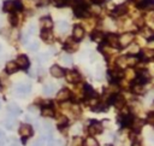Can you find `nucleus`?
Returning <instances> with one entry per match:
<instances>
[{"mask_svg": "<svg viewBox=\"0 0 154 146\" xmlns=\"http://www.w3.org/2000/svg\"><path fill=\"white\" fill-rule=\"evenodd\" d=\"M5 142V134L3 132H0V146H3Z\"/></svg>", "mask_w": 154, "mask_h": 146, "instance_id": "obj_41", "label": "nucleus"}, {"mask_svg": "<svg viewBox=\"0 0 154 146\" xmlns=\"http://www.w3.org/2000/svg\"><path fill=\"white\" fill-rule=\"evenodd\" d=\"M44 144H45V139H37L33 142L32 146H44Z\"/></svg>", "mask_w": 154, "mask_h": 146, "instance_id": "obj_40", "label": "nucleus"}, {"mask_svg": "<svg viewBox=\"0 0 154 146\" xmlns=\"http://www.w3.org/2000/svg\"><path fill=\"white\" fill-rule=\"evenodd\" d=\"M17 70H18V66H17L16 62H8V63L6 64V71H7L8 74H13V73H16Z\"/></svg>", "mask_w": 154, "mask_h": 146, "instance_id": "obj_21", "label": "nucleus"}, {"mask_svg": "<svg viewBox=\"0 0 154 146\" xmlns=\"http://www.w3.org/2000/svg\"><path fill=\"white\" fill-rule=\"evenodd\" d=\"M0 50H1V47H0Z\"/></svg>", "mask_w": 154, "mask_h": 146, "instance_id": "obj_48", "label": "nucleus"}, {"mask_svg": "<svg viewBox=\"0 0 154 146\" xmlns=\"http://www.w3.org/2000/svg\"><path fill=\"white\" fill-rule=\"evenodd\" d=\"M117 64L120 68H125V65H127V57H119L118 61H117Z\"/></svg>", "mask_w": 154, "mask_h": 146, "instance_id": "obj_35", "label": "nucleus"}, {"mask_svg": "<svg viewBox=\"0 0 154 146\" xmlns=\"http://www.w3.org/2000/svg\"><path fill=\"white\" fill-rule=\"evenodd\" d=\"M71 146H83V140L79 137H76V138H74L72 142H71Z\"/></svg>", "mask_w": 154, "mask_h": 146, "instance_id": "obj_33", "label": "nucleus"}, {"mask_svg": "<svg viewBox=\"0 0 154 146\" xmlns=\"http://www.w3.org/2000/svg\"><path fill=\"white\" fill-rule=\"evenodd\" d=\"M7 111L10 112V115H12V116H17L20 114V110L18 108V105L15 104V103H10L7 105Z\"/></svg>", "mask_w": 154, "mask_h": 146, "instance_id": "obj_15", "label": "nucleus"}, {"mask_svg": "<svg viewBox=\"0 0 154 146\" xmlns=\"http://www.w3.org/2000/svg\"><path fill=\"white\" fill-rule=\"evenodd\" d=\"M148 122H149L150 124H153V112H150V114L148 115Z\"/></svg>", "mask_w": 154, "mask_h": 146, "instance_id": "obj_43", "label": "nucleus"}, {"mask_svg": "<svg viewBox=\"0 0 154 146\" xmlns=\"http://www.w3.org/2000/svg\"><path fill=\"white\" fill-rule=\"evenodd\" d=\"M132 92L135 94H143L145 93V86L143 85H140V83H135L132 86Z\"/></svg>", "mask_w": 154, "mask_h": 146, "instance_id": "obj_24", "label": "nucleus"}, {"mask_svg": "<svg viewBox=\"0 0 154 146\" xmlns=\"http://www.w3.org/2000/svg\"><path fill=\"white\" fill-rule=\"evenodd\" d=\"M84 93H86V97H87V100L88 99H91V98H96V93H95V91L91 88L90 86H86Z\"/></svg>", "mask_w": 154, "mask_h": 146, "instance_id": "obj_20", "label": "nucleus"}, {"mask_svg": "<svg viewBox=\"0 0 154 146\" xmlns=\"http://www.w3.org/2000/svg\"><path fill=\"white\" fill-rule=\"evenodd\" d=\"M61 62H63L64 64H66V65H70L71 63H72V59H71V57H70V56L64 54L63 57H61Z\"/></svg>", "mask_w": 154, "mask_h": 146, "instance_id": "obj_36", "label": "nucleus"}, {"mask_svg": "<svg viewBox=\"0 0 154 146\" xmlns=\"http://www.w3.org/2000/svg\"><path fill=\"white\" fill-rule=\"evenodd\" d=\"M77 47H78V44H77V41H75V39H68V40H66L65 50L68 52H75V51H77Z\"/></svg>", "mask_w": 154, "mask_h": 146, "instance_id": "obj_9", "label": "nucleus"}, {"mask_svg": "<svg viewBox=\"0 0 154 146\" xmlns=\"http://www.w3.org/2000/svg\"><path fill=\"white\" fill-rule=\"evenodd\" d=\"M36 109H37V108H36L35 105H30L29 108H28V110H29L30 112H35V114H36V112H39V110H36Z\"/></svg>", "mask_w": 154, "mask_h": 146, "instance_id": "obj_42", "label": "nucleus"}, {"mask_svg": "<svg viewBox=\"0 0 154 146\" xmlns=\"http://www.w3.org/2000/svg\"><path fill=\"white\" fill-rule=\"evenodd\" d=\"M41 39H42L45 42H52L53 35L49 32V29H42V32H41Z\"/></svg>", "mask_w": 154, "mask_h": 146, "instance_id": "obj_13", "label": "nucleus"}, {"mask_svg": "<svg viewBox=\"0 0 154 146\" xmlns=\"http://www.w3.org/2000/svg\"><path fill=\"white\" fill-rule=\"evenodd\" d=\"M10 146H19L17 142H13V144H11V145H10Z\"/></svg>", "mask_w": 154, "mask_h": 146, "instance_id": "obj_46", "label": "nucleus"}, {"mask_svg": "<svg viewBox=\"0 0 154 146\" xmlns=\"http://www.w3.org/2000/svg\"><path fill=\"white\" fill-rule=\"evenodd\" d=\"M142 56H143L145 59L149 61V59H152V58L154 57V51L150 50V48H145V50L142 51Z\"/></svg>", "mask_w": 154, "mask_h": 146, "instance_id": "obj_26", "label": "nucleus"}, {"mask_svg": "<svg viewBox=\"0 0 154 146\" xmlns=\"http://www.w3.org/2000/svg\"><path fill=\"white\" fill-rule=\"evenodd\" d=\"M74 12L77 17H86L88 16V11H87V7L84 5L79 4V1L77 3V5H75V8H74Z\"/></svg>", "mask_w": 154, "mask_h": 146, "instance_id": "obj_6", "label": "nucleus"}, {"mask_svg": "<svg viewBox=\"0 0 154 146\" xmlns=\"http://www.w3.org/2000/svg\"><path fill=\"white\" fill-rule=\"evenodd\" d=\"M41 25H42V29H51L53 27V22L52 19H51L49 17H44L41 18Z\"/></svg>", "mask_w": 154, "mask_h": 146, "instance_id": "obj_17", "label": "nucleus"}, {"mask_svg": "<svg viewBox=\"0 0 154 146\" xmlns=\"http://www.w3.org/2000/svg\"><path fill=\"white\" fill-rule=\"evenodd\" d=\"M68 123H69V121H68V118L66 117H60L59 120H58V123H57V126H58V128H65L66 126H68Z\"/></svg>", "mask_w": 154, "mask_h": 146, "instance_id": "obj_29", "label": "nucleus"}, {"mask_svg": "<svg viewBox=\"0 0 154 146\" xmlns=\"http://www.w3.org/2000/svg\"><path fill=\"white\" fill-rule=\"evenodd\" d=\"M115 105H116V108H117V109L124 108V105H125V100H124V98H123L122 95H117L116 102H115Z\"/></svg>", "mask_w": 154, "mask_h": 146, "instance_id": "obj_27", "label": "nucleus"}, {"mask_svg": "<svg viewBox=\"0 0 154 146\" xmlns=\"http://www.w3.org/2000/svg\"><path fill=\"white\" fill-rule=\"evenodd\" d=\"M91 39H93L94 41H96V42H101L102 40H104V34L96 30V32H94L93 34H91Z\"/></svg>", "mask_w": 154, "mask_h": 146, "instance_id": "obj_28", "label": "nucleus"}, {"mask_svg": "<svg viewBox=\"0 0 154 146\" xmlns=\"http://www.w3.org/2000/svg\"><path fill=\"white\" fill-rule=\"evenodd\" d=\"M125 12H127V6H125V5H118V6L115 8L113 15H116V16H122V15H124Z\"/></svg>", "mask_w": 154, "mask_h": 146, "instance_id": "obj_25", "label": "nucleus"}, {"mask_svg": "<svg viewBox=\"0 0 154 146\" xmlns=\"http://www.w3.org/2000/svg\"><path fill=\"white\" fill-rule=\"evenodd\" d=\"M110 75L113 77V79L117 80V79H122L124 73H123L122 69H112V70H110Z\"/></svg>", "mask_w": 154, "mask_h": 146, "instance_id": "obj_22", "label": "nucleus"}, {"mask_svg": "<svg viewBox=\"0 0 154 146\" xmlns=\"http://www.w3.org/2000/svg\"><path fill=\"white\" fill-rule=\"evenodd\" d=\"M4 11L5 12H13V11H16L15 1H12V0H7V1H5L4 3Z\"/></svg>", "mask_w": 154, "mask_h": 146, "instance_id": "obj_16", "label": "nucleus"}, {"mask_svg": "<svg viewBox=\"0 0 154 146\" xmlns=\"http://www.w3.org/2000/svg\"><path fill=\"white\" fill-rule=\"evenodd\" d=\"M15 91L17 94H20V95H25L28 93H30V85L29 83H18L16 85L15 87Z\"/></svg>", "mask_w": 154, "mask_h": 146, "instance_id": "obj_4", "label": "nucleus"}, {"mask_svg": "<svg viewBox=\"0 0 154 146\" xmlns=\"http://www.w3.org/2000/svg\"><path fill=\"white\" fill-rule=\"evenodd\" d=\"M84 146H99V142L94 138H87L84 141Z\"/></svg>", "mask_w": 154, "mask_h": 146, "instance_id": "obj_30", "label": "nucleus"}, {"mask_svg": "<svg viewBox=\"0 0 154 146\" xmlns=\"http://www.w3.org/2000/svg\"><path fill=\"white\" fill-rule=\"evenodd\" d=\"M150 76L148 74L147 70H141L137 73V76H136V83H140V85H145L149 81Z\"/></svg>", "mask_w": 154, "mask_h": 146, "instance_id": "obj_3", "label": "nucleus"}, {"mask_svg": "<svg viewBox=\"0 0 154 146\" xmlns=\"http://www.w3.org/2000/svg\"><path fill=\"white\" fill-rule=\"evenodd\" d=\"M49 71H51V74H52V76H54V77H63L64 74H65L64 69L63 68H60L59 65H53L52 68H51Z\"/></svg>", "mask_w": 154, "mask_h": 146, "instance_id": "obj_11", "label": "nucleus"}, {"mask_svg": "<svg viewBox=\"0 0 154 146\" xmlns=\"http://www.w3.org/2000/svg\"><path fill=\"white\" fill-rule=\"evenodd\" d=\"M102 126H101V123H99V122H93L91 123L89 127H88V132L91 134V135H96V134H100L101 132H102Z\"/></svg>", "mask_w": 154, "mask_h": 146, "instance_id": "obj_7", "label": "nucleus"}, {"mask_svg": "<svg viewBox=\"0 0 154 146\" xmlns=\"http://www.w3.org/2000/svg\"><path fill=\"white\" fill-rule=\"evenodd\" d=\"M132 41H134V34H132V33L122 34V35L118 37V45H119V47H127V46H129Z\"/></svg>", "mask_w": 154, "mask_h": 146, "instance_id": "obj_1", "label": "nucleus"}, {"mask_svg": "<svg viewBox=\"0 0 154 146\" xmlns=\"http://www.w3.org/2000/svg\"><path fill=\"white\" fill-rule=\"evenodd\" d=\"M143 35H145V37H146V39H148V40H152V39H153V35H154V33L150 30V29H148V28H145V30H143Z\"/></svg>", "mask_w": 154, "mask_h": 146, "instance_id": "obj_32", "label": "nucleus"}, {"mask_svg": "<svg viewBox=\"0 0 154 146\" xmlns=\"http://www.w3.org/2000/svg\"><path fill=\"white\" fill-rule=\"evenodd\" d=\"M107 45L111 47H119L118 45V36L115 34H108L107 35Z\"/></svg>", "mask_w": 154, "mask_h": 146, "instance_id": "obj_14", "label": "nucleus"}, {"mask_svg": "<svg viewBox=\"0 0 154 146\" xmlns=\"http://www.w3.org/2000/svg\"><path fill=\"white\" fill-rule=\"evenodd\" d=\"M42 92H44V94H46V95H52V94L56 92V86H54L53 83H48V85L44 86Z\"/></svg>", "mask_w": 154, "mask_h": 146, "instance_id": "obj_18", "label": "nucleus"}, {"mask_svg": "<svg viewBox=\"0 0 154 146\" xmlns=\"http://www.w3.org/2000/svg\"><path fill=\"white\" fill-rule=\"evenodd\" d=\"M16 64H17V66L22 68V69H27V68L29 66V59H28V57L25 54H19L17 57Z\"/></svg>", "mask_w": 154, "mask_h": 146, "instance_id": "obj_8", "label": "nucleus"}, {"mask_svg": "<svg viewBox=\"0 0 154 146\" xmlns=\"http://www.w3.org/2000/svg\"><path fill=\"white\" fill-rule=\"evenodd\" d=\"M58 28L60 29L61 32H66L68 28H69V24L65 21H60V22H58Z\"/></svg>", "mask_w": 154, "mask_h": 146, "instance_id": "obj_31", "label": "nucleus"}, {"mask_svg": "<svg viewBox=\"0 0 154 146\" xmlns=\"http://www.w3.org/2000/svg\"><path fill=\"white\" fill-rule=\"evenodd\" d=\"M70 95H71L70 91L66 90V88H63V90H60L58 92V94H57V100L58 102H65V100H68L70 98Z\"/></svg>", "mask_w": 154, "mask_h": 146, "instance_id": "obj_10", "label": "nucleus"}, {"mask_svg": "<svg viewBox=\"0 0 154 146\" xmlns=\"http://www.w3.org/2000/svg\"><path fill=\"white\" fill-rule=\"evenodd\" d=\"M41 114H42L44 117H53L54 116V110L52 108H49V106H45V108H42V111H41Z\"/></svg>", "mask_w": 154, "mask_h": 146, "instance_id": "obj_19", "label": "nucleus"}, {"mask_svg": "<svg viewBox=\"0 0 154 146\" xmlns=\"http://www.w3.org/2000/svg\"><path fill=\"white\" fill-rule=\"evenodd\" d=\"M29 50L30 51H37L39 50V44L36 41H33L32 44H29Z\"/></svg>", "mask_w": 154, "mask_h": 146, "instance_id": "obj_38", "label": "nucleus"}, {"mask_svg": "<svg viewBox=\"0 0 154 146\" xmlns=\"http://www.w3.org/2000/svg\"><path fill=\"white\" fill-rule=\"evenodd\" d=\"M18 133H19V135H22L23 138H28V137H30V135L33 134V127L30 124H28V123H23V124L19 126Z\"/></svg>", "mask_w": 154, "mask_h": 146, "instance_id": "obj_2", "label": "nucleus"}, {"mask_svg": "<svg viewBox=\"0 0 154 146\" xmlns=\"http://www.w3.org/2000/svg\"><path fill=\"white\" fill-rule=\"evenodd\" d=\"M48 1L49 0H40V5H46V4H48Z\"/></svg>", "mask_w": 154, "mask_h": 146, "instance_id": "obj_45", "label": "nucleus"}, {"mask_svg": "<svg viewBox=\"0 0 154 146\" xmlns=\"http://www.w3.org/2000/svg\"><path fill=\"white\" fill-rule=\"evenodd\" d=\"M8 21L11 22L12 25H17V23H18V18H17V16H16L13 12H11V15H10V17H8Z\"/></svg>", "mask_w": 154, "mask_h": 146, "instance_id": "obj_34", "label": "nucleus"}, {"mask_svg": "<svg viewBox=\"0 0 154 146\" xmlns=\"http://www.w3.org/2000/svg\"><path fill=\"white\" fill-rule=\"evenodd\" d=\"M65 77H66V81L70 82V83H77L79 81V75L77 71H74V70H69L66 74H64Z\"/></svg>", "mask_w": 154, "mask_h": 146, "instance_id": "obj_5", "label": "nucleus"}, {"mask_svg": "<svg viewBox=\"0 0 154 146\" xmlns=\"http://www.w3.org/2000/svg\"><path fill=\"white\" fill-rule=\"evenodd\" d=\"M94 1H95V3H102L104 0H94Z\"/></svg>", "mask_w": 154, "mask_h": 146, "instance_id": "obj_47", "label": "nucleus"}, {"mask_svg": "<svg viewBox=\"0 0 154 146\" xmlns=\"http://www.w3.org/2000/svg\"><path fill=\"white\" fill-rule=\"evenodd\" d=\"M4 124H5V127H6L7 129H15V128L17 127V121H16L15 118H7V120L4 122Z\"/></svg>", "mask_w": 154, "mask_h": 146, "instance_id": "obj_23", "label": "nucleus"}, {"mask_svg": "<svg viewBox=\"0 0 154 146\" xmlns=\"http://www.w3.org/2000/svg\"><path fill=\"white\" fill-rule=\"evenodd\" d=\"M83 36H84V29L79 25H76L74 28V39L77 41V40H82Z\"/></svg>", "mask_w": 154, "mask_h": 146, "instance_id": "obj_12", "label": "nucleus"}, {"mask_svg": "<svg viewBox=\"0 0 154 146\" xmlns=\"http://www.w3.org/2000/svg\"><path fill=\"white\" fill-rule=\"evenodd\" d=\"M56 145H57V142H56V141H54L53 139L48 141V146H56Z\"/></svg>", "mask_w": 154, "mask_h": 146, "instance_id": "obj_44", "label": "nucleus"}, {"mask_svg": "<svg viewBox=\"0 0 154 146\" xmlns=\"http://www.w3.org/2000/svg\"><path fill=\"white\" fill-rule=\"evenodd\" d=\"M139 51H140V48H139V46H137V45H131V47L129 48V53H130V54L139 53Z\"/></svg>", "mask_w": 154, "mask_h": 146, "instance_id": "obj_37", "label": "nucleus"}, {"mask_svg": "<svg viewBox=\"0 0 154 146\" xmlns=\"http://www.w3.org/2000/svg\"><path fill=\"white\" fill-rule=\"evenodd\" d=\"M54 4L58 7H63L66 5V0H54Z\"/></svg>", "mask_w": 154, "mask_h": 146, "instance_id": "obj_39", "label": "nucleus"}]
</instances>
